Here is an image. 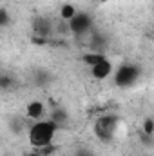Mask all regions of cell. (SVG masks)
Returning a JSON list of instances; mask_svg holds the SVG:
<instances>
[{
	"instance_id": "obj_1",
	"label": "cell",
	"mask_w": 154,
	"mask_h": 156,
	"mask_svg": "<svg viewBox=\"0 0 154 156\" xmlns=\"http://www.w3.org/2000/svg\"><path fill=\"white\" fill-rule=\"evenodd\" d=\"M54 134H56V123L53 120L37 122L29 129V144L33 147H47L54 140Z\"/></svg>"
},
{
	"instance_id": "obj_2",
	"label": "cell",
	"mask_w": 154,
	"mask_h": 156,
	"mask_svg": "<svg viewBox=\"0 0 154 156\" xmlns=\"http://www.w3.org/2000/svg\"><path fill=\"white\" fill-rule=\"evenodd\" d=\"M116 127H118V118L114 115H103V116H100L94 122V134L100 140L107 142V140H111L114 136Z\"/></svg>"
},
{
	"instance_id": "obj_3",
	"label": "cell",
	"mask_w": 154,
	"mask_h": 156,
	"mask_svg": "<svg viewBox=\"0 0 154 156\" xmlns=\"http://www.w3.org/2000/svg\"><path fill=\"white\" fill-rule=\"evenodd\" d=\"M140 78V69L134 64H121L114 73V83L118 87H131Z\"/></svg>"
},
{
	"instance_id": "obj_4",
	"label": "cell",
	"mask_w": 154,
	"mask_h": 156,
	"mask_svg": "<svg viewBox=\"0 0 154 156\" xmlns=\"http://www.w3.org/2000/svg\"><path fill=\"white\" fill-rule=\"evenodd\" d=\"M67 24H69V31H71V33H75V35H83V33H87V31L91 29L93 18H91L87 13H76L75 18H71Z\"/></svg>"
},
{
	"instance_id": "obj_5",
	"label": "cell",
	"mask_w": 154,
	"mask_h": 156,
	"mask_svg": "<svg viewBox=\"0 0 154 156\" xmlns=\"http://www.w3.org/2000/svg\"><path fill=\"white\" fill-rule=\"evenodd\" d=\"M91 73H93V76H94V78L103 80V78H107L111 73H113V64H111L107 58H103L102 62H98L96 66H93V67H91Z\"/></svg>"
},
{
	"instance_id": "obj_6",
	"label": "cell",
	"mask_w": 154,
	"mask_h": 156,
	"mask_svg": "<svg viewBox=\"0 0 154 156\" xmlns=\"http://www.w3.org/2000/svg\"><path fill=\"white\" fill-rule=\"evenodd\" d=\"M33 29H35V33H37L38 37H49V35L53 33V24H51V20H47V18H35Z\"/></svg>"
},
{
	"instance_id": "obj_7",
	"label": "cell",
	"mask_w": 154,
	"mask_h": 156,
	"mask_svg": "<svg viewBox=\"0 0 154 156\" xmlns=\"http://www.w3.org/2000/svg\"><path fill=\"white\" fill-rule=\"evenodd\" d=\"M44 111H45V105H44L42 102H38V100L29 102V104H27V107H26L27 116L33 118V120H40V118L44 116Z\"/></svg>"
},
{
	"instance_id": "obj_8",
	"label": "cell",
	"mask_w": 154,
	"mask_h": 156,
	"mask_svg": "<svg viewBox=\"0 0 154 156\" xmlns=\"http://www.w3.org/2000/svg\"><path fill=\"white\" fill-rule=\"evenodd\" d=\"M75 15H76V9H75V5H71V4H65V5H62V9H60V18H62L64 22H69L71 18H75Z\"/></svg>"
},
{
	"instance_id": "obj_9",
	"label": "cell",
	"mask_w": 154,
	"mask_h": 156,
	"mask_svg": "<svg viewBox=\"0 0 154 156\" xmlns=\"http://www.w3.org/2000/svg\"><path fill=\"white\" fill-rule=\"evenodd\" d=\"M103 58H105V56H103L102 53H94V51H93V53H87V55L83 56V62H85L87 66H91V67H93V66H96L98 62H102Z\"/></svg>"
},
{
	"instance_id": "obj_10",
	"label": "cell",
	"mask_w": 154,
	"mask_h": 156,
	"mask_svg": "<svg viewBox=\"0 0 154 156\" xmlns=\"http://www.w3.org/2000/svg\"><path fill=\"white\" fill-rule=\"evenodd\" d=\"M0 26L2 27H7L9 26V15H7V9L5 7L0 9Z\"/></svg>"
},
{
	"instance_id": "obj_11",
	"label": "cell",
	"mask_w": 154,
	"mask_h": 156,
	"mask_svg": "<svg viewBox=\"0 0 154 156\" xmlns=\"http://www.w3.org/2000/svg\"><path fill=\"white\" fill-rule=\"evenodd\" d=\"M53 122H54V123H62V122H65V115H64L62 111H56L54 116H53Z\"/></svg>"
},
{
	"instance_id": "obj_12",
	"label": "cell",
	"mask_w": 154,
	"mask_h": 156,
	"mask_svg": "<svg viewBox=\"0 0 154 156\" xmlns=\"http://www.w3.org/2000/svg\"><path fill=\"white\" fill-rule=\"evenodd\" d=\"M145 131H147V133H151V131H152V122H151V120H147V122H145Z\"/></svg>"
},
{
	"instance_id": "obj_13",
	"label": "cell",
	"mask_w": 154,
	"mask_h": 156,
	"mask_svg": "<svg viewBox=\"0 0 154 156\" xmlns=\"http://www.w3.org/2000/svg\"><path fill=\"white\" fill-rule=\"evenodd\" d=\"M76 156H91V153H89L87 149H82V151H78Z\"/></svg>"
},
{
	"instance_id": "obj_14",
	"label": "cell",
	"mask_w": 154,
	"mask_h": 156,
	"mask_svg": "<svg viewBox=\"0 0 154 156\" xmlns=\"http://www.w3.org/2000/svg\"><path fill=\"white\" fill-rule=\"evenodd\" d=\"M152 40H154V37H152Z\"/></svg>"
}]
</instances>
